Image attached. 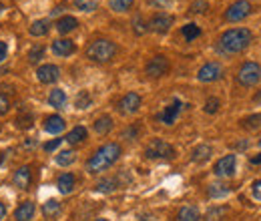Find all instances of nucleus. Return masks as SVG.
I'll list each match as a JSON object with an SVG mask.
<instances>
[{"label":"nucleus","instance_id":"f257e3e1","mask_svg":"<svg viewBox=\"0 0 261 221\" xmlns=\"http://www.w3.org/2000/svg\"><path fill=\"white\" fill-rule=\"evenodd\" d=\"M121 145L119 143H105L102 147H98L97 151L91 155V159L87 161V171L91 175H98L107 169H111L119 159H121Z\"/></svg>","mask_w":261,"mask_h":221},{"label":"nucleus","instance_id":"f03ea898","mask_svg":"<svg viewBox=\"0 0 261 221\" xmlns=\"http://www.w3.org/2000/svg\"><path fill=\"white\" fill-rule=\"evenodd\" d=\"M251 40H253V34L249 29H229L221 34L217 48L223 55H237L245 51L251 44Z\"/></svg>","mask_w":261,"mask_h":221},{"label":"nucleus","instance_id":"7ed1b4c3","mask_svg":"<svg viewBox=\"0 0 261 221\" xmlns=\"http://www.w3.org/2000/svg\"><path fill=\"white\" fill-rule=\"evenodd\" d=\"M117 55V44L109 38H97L87 46V59L93 63H111Z\"/></svg>","mask_w":261,"mask_h":221},{"label":"nucleus","instance_id":"20e7f679","mask_svg":"<svg viewBox=\"0 0 261 221\" xmlns=\"http://www.w3.org/2000/svg\"><path fill=\"white\" fill-rule=\"evenodd\" d=\"M145 157L147 159H173L175 157V147L167 143L165 139H153L145 147Z\"/></svg>","mask_w":261,"mask_h":221},{"label":"nucleus","instance_id":"39448f33","mask_svg":"<svg viewBox=\"0 0 261 221\" xmlns=\"http://www.w3.org/2000/svg\"><path fill=\"white\" fill-rule=\"evenodd\" d=\"M261 79V66L253 61H247V63L241 64L239 72H237V83L243 85V87H253L257 85Z\"/></svg>","mask_w":261,"mask_h":221},{"label":"nucleus","instance_id":"423d86ee","mask_svg":"<svg viewBox=\"0 0 261 221\" xmlns=\"http://www.w3.org/2000/svg\"><path fill=\"white\" fill-rule=\"evenodd\" d=\"M251 10H253V6H251L249 0H235L225 10V20L227 22H239V20L247 18L251 14Z\"/></svg>","mask_w":261,"mask_h":221},{"label":"nucleus","instance_id":"0eeeda50","mask_svg":"<svg viewBox=\"0 0 261 221\" xmlns=\"http://www.w3.org/2000/svg\"><path fill=\"white\" fill-rule=\"evenodd\" d=\"M169 68H171L169 59L163 55H157V57L149 59V63L145 64V75L151 77V79H161L169 72Z\"/></svg>","mask_w":261,"mask_h":221},{"label":"nucleus","instance_id":"6e6552de","mask_svg":"<svg viewBox=\"0 0 261 221\" xmlns=\"http://www.w3.org/2000/svg\"><path fill=\"white\" fill-rule=\"evenodd\" d=\"M221 77H223V66L219 63H215V61L205 63L199 68V72H197V79H199L201 83H215V81H219Z\"/></svg>","mask_w":261,"mask_h":221},{"label":"nucleus","instance_id":"1a4fd4ad","mask_svg":"<svg viewBox=\"0 0 261 221\" xmlns=\"http://www.w3.org/2000/svg\"><path fill=\"white\" fill-rule=\"evenodd\" d=\"M235 169H237V157L233 153L217 159V163L213 165V173L217 177H233L235 175Z\"/></svg>","mask_w":261,"mask_h":221},{"label":"nucleus","instance_id":"9d476101","mask_svg":"<svg viewBox=\"0 0 261 221\" xmlns=\"http://www.w3.org/2000/svg\"><path fill=\"white\" fill-rule=\"evenodd\" d=\"M173 22H175V18H173L171 14H167V12H157V14L151 16V20L147 22V27H149V31L165 34V32L171 31Z\"/></svg>","mask_w":261,"mask_h":221},{"label":"nucleus","instance_id":"9b49d317","mask_svg":"<svg viewBox=\"0 0 261 221\" xmlns=\"http://www.w3.org/2000/svg\"><path fill=\"white\" fill-rule=\"evenodd\" d=\"M61 79V68L57 64H40L36 68V81L42 85H53Z\"/></svg>","mask_w":261,"mask_h":221},{"label":"nucleus","instance_id":"f8f14e48","mask_svg":"<svg viewBox=\"0 0 261 221\" xmlns=\"http://www.w3.org/2000/svg\"><path fill=\"white\" fill-rule=\"evenodd\" d=\"M141 105H143V99H141L139 93H127V95L119 101L117 109H119L123 115H135V113L141 109Z\"/></svg>","mask_w":261,"mask_h":221},{"label":"nucleus","instance_id":"ddd939ff","mask_svg":"<svg viewBox=\"0 0 261 221\" xmlns=\"http://www.w3.org/2000/svg\"><path fill=\"white\" fill-rule=\"evenodd\" d=\"M12 183H14V187H18V189L27 191L31 185H33V171H31V167L29 165H22V167H18L16 171H14V175H12Z\"/></svg>","mask_w":261,"mask_h":221},{"label":"nucleus","instance_id":"4468645a","mask_svg":"<svg viewBox=\"0 0 261 221\" xmlns=\"http://www.w3.org/2000/svg\"><path fill=\"white\" fill-rule=\"evenodd\" d=\"M181 109H183V103H181L179 99H175L171 105H167V107L163 109V113L159 115V121H161L163 125H173V123L179 119Z\"/></svg>","mask_w":261,"mask_h":221},{"label":"nucleus","instance_id":"2eb2a0df","mask_svg":"<svg viewBox=\"0 0 261 221\" xmlns=\"http://www.w3.org/2000/svg\"><path fill=\"white\" fill-rule=\"evenodd\" d=\"M42 129H44L48 135L59 137V135L66 129V121L61 117V115H48V117L44 119V123H42Z\"/></svg>","mask_w":261,"mask_h":221},{"label":"nucleus","instance_id":"dca6fc26","mask_svg":"<svg viewBox=\"0 0 261 221\" xmlns=\"http://www.w3.org/2000/svg\"><path fill=\"white\" fill-rule=\"evenodd\" d=\"M50 48H53V53L57 55V57H70L74 51H76V44L70 40V38H57L53 44H50Z\"/></svg>","mask_w":261,"mask_h":221},{"label":"nucleus","instance_id":"f3484780","mask_svg":"<svg viewBox=\"0 0 261 221\" xmlns=\"http://www.w3.org/2000/svg\"><path fill=\"white\" fill-rule=\"evenodd\" d=\"M36 213V207H34L33 201H22L16 209H14V221H31Z\"/></svg>","mask_w":261,"mask_h":221},{"label":"nucleus","instance_id":"a211bd4d","mask_svg":"<svg viewBox=\"0 0 261 221\" xmlns=\"http://www.w3.org/2000/svg\"><path fill=\"white\" fill-rule=\"evenodd\" d=\"M74 187H76V177H74L72 173H63V175H59V179H57V189L61 191L63 195L72 193Z\"/></svg>","mask_w":261,"mask_h":221},{"label":"nucleus","instance_id":"6ab92c4d","mask_svg":"<svg viewBox=\"0 0 261 221\" xmlns=\"http://www.w3.org/2000/svg\"><path fill=\"white\" fill-rule=\"evenodd\" d=\"M76 29H79V20L74 16H70V14H65V16H61L57 20V31L61 34H68V32L76 31Z\"/></svg>","mask_w":261,"mask_h":221},{"label":"nucleus","instance_id":"aec40b11","mask_svg":"<svg viewBox=\"0 0 261 221\" xmlns=\"http://www.w3.org/2000/svg\"><path fill=\"white\" fill-rule=\"evenodd\" d=\"M87 129L85 127H72L68 133H66L65 141L66 143H70V145H81V143H85V139H87Z\"/></svg>","mask_w":261,"mask_h":221},{"label":"nucleus","instance_id":"412c9836","mask_svg":"<svg viewBox=\"0 0 261 221\" xmlns=\"http://www.w3.org/2000/svg\"><path fill=\"white\" fill-rule=\"evenodd\" d=\"M201 219V213L195 205H183L179 207L177 211V221H199Z\"/></svg>","mask_w":261,"mask_h":221},{"label":"nucleus","instance_id":"4be33fe9","mask_svg":"<svg viewBox=\"0 0 261 221\" xmlns=\"http://www.w3.org/2000/svg\"><path fill=\"white\" fill-rule=\"evenodd\" d=\"M113 127H115V123H113V117H111V115H100L97 121L93 123V129H95L97 135H107V133H111Z\"/></svg>","mask_w":261,"mask_h":221},{"label":"nucleus","instance_id":"5701e85b","mask_svg":"<svg viewBox=\"0 0 261 221\" xmlns=\"http://www.w3.org/2000/svg\"><path fill=\"white\" fill-rule=\"evenodd\" d=\"M213 155V149H211V145H197L195 149H193V153H191V161L193 163H205V161H209Z\"/></svg>","mask_w":261,"mask_h":221},{"label":"nucleus","instance_id":"b1692460","mask_svg":"<svg viewBox=\"0 0 261 221\" xmlns=\"http://www.w3.org/2000/svg\"><path fill=\"white\" fill-rule=\"evenodd\" d=\"M119 187H121L119 177H105V179H100L97 185H95V191H98V193H113V191H117Z\"/></svg>","mask_w":261,"mask_h":221},{"label":"nucleus","instance_id":"393cba45","mask_svg":"<svg viewBox=\"0 0 261 221\" xmlns=\"http://www.w3.org/2000/svg\"><path fill=\"white\" fill-rule=\"evenodd\" d=\"M46 101H48V105L50 107H55V109H63L66 105V93L63 89H53L48 96H46Z\"/></svg>","mask_w":261,"mask_h":221},{"label":"nucleus","instance_id":"a878e982","mask_svg":"<svg viewBox=\"0 0 261 221\" xmlns=\"http://www.w3.org/2000/svg\"><path fill=\"white\" fill-rule=\"evenodd\" d=\"M74 161H76V153H74L72 149H63V151H59V153L55 155V163H57L59 167H70Z\"/></svg>","mask_w":261,"mask_h":221},{"label":"nucleus","instance_id":"bb28decb","mask_svg":"<svg viewBox=\"0 0 261 221\" xmlns=\"http://www.w3.org/2000/svg\"><path fill=\"white\" fill-rule=\"evenodd\" d=\"M50 31V24H48V20H44V18H40V20H34L33 24L29 27V32H31V36L34 38H40V36H46Z\"/></svg>","mask_w":261,"mask_h":221},{"label":"nucleus","instance_id":"cd10ccee","mask_svg":"<svg viewBox=\"0 0 261 221\" xmlns=\"http://www.w3.org/2000/svg\"><path fill=\"white\" fill-rule=\"evenodd\" d=\"M229 185L225 183H211L209 187H207V195L211 197V199H223V197H227L229 195Z\"/></svg>","mask_w":261,"mask_h":221},{"label":"nucleus","instance_id":"c85d7f7f","mask_svg":"<svg viewBox=\"0 0 261 221\" xmlns=\"http://www.w3.org/2000/svg\"><path fill=\"white\" fill-rule=\"evenodd\" d=\"M42 213H44V217H57L61 213V201H57V199L44 201L42 203Z\"/></svg>","mask_w":261,"mask_h":221},{"label":"nucleus","instance_id":"c756f323","mask_svg":"<svg viewBox=\"0 0 261 221\" xmlns=\"http://www.w3.org/2000/svg\"><path fill=\"white\" fill-rule=\"evenodd\" d=\"M133 4H135V0H109L111 10H113V12H119V14L129 12L130 8H133Z\"/></svg>","mask_w":261,"mask_h":221},{"label":"nucleus","instance_id":"7c9ffc66","mask_svg":"<svg viewBox=\"0 0 261 221\" xmlns=\"http://www.w3.org/2000/svg\"><path fill=\"white\" fill-rule=\"evenodd\" d=\"M91 105H93V96H91L89 91H81V93L76 95V99H74V107H76L79 111H85V109H89Z\"/></svg>","mask_w":261,"mask_h":221},{"label":"nucleus","instance_id":"2f4dec72","mask_svg":"<svg viewBox=\"0 0 261 221\" xmlns=\"http://www.w3.org/2000/svg\"><path fill=\"white\" fill-rule=\"evenodd\" d=\"M16 127L20 129V131H29V129H33L34 127V117L33 113H20L18 117H16Z\"/></svg>","mask_w":261,"mask_h":221},{"label":"nucleus","instance_id":"473e14b6","mask_svg":"<svg viewBox=\"0 0 261 221\" xmlns=\"http://www.w3.org/2000/svg\"><path fill=\"white\" fill-rule=\"evenodd\" d=\"M181 34L185 36V40H195V38H199L201 36V29L197 27L195 22H189V24H185L183 29H181Z\"/></svg>","mask_w":261,"mask_h":221},{"label":"nucleus","instance_id":"72a5a7b5","mask_svg":"<svg viewBox=\"0 0 261 221\" xmlns=\"http://www.w3.org/2000/svg\"><path fill=\"white\" fill-rule=\"evenodd\" d=\"M72 4L81 12H95L98 8V0H72Z\"/></svg>","mask_w":261,"mask_h":221},{"label":"nucleus","instance_id":"f704fd0d","mask_svg":"<svg viewBox=\"0 0 261 221\" xmlns=\"http://www.w3.org/2000/svg\"><path fill=\"white\" fill-rule=\"evenodd\" d=\"M44 53H46V48H44L42 44H34L33 48L29 51V63H31V64H38L40 61H42Z\"/></svg>","mask_w":261,"mask_h":221},{"label":"nucleus","instance_id":"c9c22d12","mask_svg":"<svg viewBox=\"0 0 261 221\" xmlns=\"http://www.w3.org/2000/svg\"><path fill=\"white\" fill-rule=\"evenodd\" d=\"M241 127H243V129H247V131H255V129H259L261 127V113L251 115V117H245V119L241 121Z\"/></svg>","mask_w":261,"mask_h":221},{"label":"nucleus","instance_id":"e433bc0d","mask_svg":"<svg viewBox=\"0 0 261 221\" xmlns=\"http://www.w3.org/2000/svg\"><path fill=\"white\" fill-rule=\"evenodd\" d=\"M147 31H149L147 22L143 20V16H141V14H137V16L133 18V32H135L137 36H141V34H145Z\"/></svg>","mask_w":261,"mask_h":221},{"label":"nucleus","instance_id":"4c0bfd02","mask_svg":"<svg viewBox=\"0 0 261 221\" xmlns=\"http://www.w3.org/2000/svg\"><path fill=\"white\" fill-rule=\"evenodd\" d=\"M219 107H221V101H219L217 96H209V99L205 101V107H203V109H205L207 115H215V113L219 111Z\"/></svg>","mask_w":261,"mask_h":221},{"label":"nucleus","instance_id":"58836bf2","mask_svg":"<svg viewBox=\"0 0 261 221\" xmlns=\"http://www.w3.org/2000/svg\"><path fill=\"white\" fill-rule=\"evenodd\" d=\"M227 211V207H213V209H209L207 211V215H205V219L207 221H217L223 213Z\"/></svg>","mask_w":261,"mask_h":221},{"label":"nucleus","instance_id":"ea45409f","mask_svg":"<svg viewBox=\"0 0 261 221\" xmlns=\"http://www.w3.org/2000/svg\"><path fill=\"white\" fill-rule=\"evenodd\" d=\"M63 141H65V139H59V137H57V139H50V141H46V143L42 145V149H44L46 153H53V151H57V149L61 147Z\"/></svg>","mask_w":261,"mask_h":221},{"label":"nucleus","instance_id":"a19ab883","mask_svg":"<svg viewBox=\"0 0 261 221\" xmlns=\"http://www.w3.org/2000/svg\"><path fill=\"white\" fill-rule=\"evenodd\" d=\"M191 12H195V14H203L205 10H209V4L205 2V0H195L193 4H191V8H189Z\"/></svg>","mask_w":261,"mask_h":221},{"label":"nucleus","instance_id":"79ce46f5","mask_svg":"<svg viewBox=\"0 0 261 221\" xmlns=\"http://www.w3.org/2000/svg\"><path fill=\"white\" fill-rule=\"evenodd\" d=\"M147 2H149V6L159 8V10H165V8H169V6L175 4V0H147Z\"/></svg>","mask_w":261,"mask_h":221},{"label":"nucleus","instance_id":"37998d69","mask_svg":"<svg viewBox=\"0 0 261 221\" xmlns=\"http://www.w3.org/2000/svg\"><path fill=\"white\" fill-rule=\"evenodd\" d=\"M10 111V99L0 93V117H4Z\"/></svg>","mask_w":261,"mask_h":221},{"label":"nucleus","instance_id":"c03bdc74","mask_svg":"<svg viewBox=\"0 0 261 221\" xmlns=\"http://www.w3.org/2000/svg\"><path fill=\"white\" fill-rule=\"evenodd\" d=\"M251 195L255 201H261V179H257L253 185H251Z\"/></svg>","mask_w":261,"mask_h":221},{"label":"nucleus","instance_id":"a18cd8bd","mask_svg":"<svg viewBox=\"0 0 261 221\" xmlns=\"http://www.w3.org/2000/svg\"><path fill=\"white\" fill-rule=\"evenodd\" d=\"M8 51H10V48H8V42L0 40V64L8 59Z\"/></svg>","mask_w":261,"mask_h":221},{"label":"nucleus","instance_id":"49530a36","mask_svg":"<svg viewBox=\"0 0 261 221\" xmlns=\"http://www.w3.org/2000/svg\"><path fill=\"white\" fill-rule=\"evenodd\" d=\"M137 135H139V129H137V127H130V129H127V131L123 133V137H127V139H130V141L137 139Z\"/></svg>","mask_w":261,"mask_h":221},{"label":"nucleus","instance_id":"de8ad7c7","mask_svg":"<svg viewBox=\"0 0 261 221\" xmlns=\"http://www.w3.org/2000/svg\"><path fill=\"white\" fill-rule=\"evenodd\" d=\"M4 217H6V205L0 201V221L4 219Z\"/></svg>","mask_w":261,"mask_h":221},{"label":"nucleus","instance_id":"09e8293b","mask_svg":"<svg viewBox=\"0 0 261 221\" xmlns=\"http://www.w3.org/2000/svg\"><path fill=\"white\" fill-rule=\"evenodd\" d=\"M249 163H251V165H259V163H261V155H257V157H251V159H249Z\"/></svg>","mask_w":261,"mask_h":221},{"label":"nucleus","instance_id":"8fccbe9b","mask_svg":"<svg viewBox=\"0 0 261 221\" xmlns=\"http://www.w3.org/2000/svg\"><path fill=\"white\" fill-rule=\"evenodd\" d=\"M253 103H259V105H261V89L255 93V96H253Z\"/></svg>","mask_w":261,"mask_h":221},{"label":"nucleus","instance_id":"3c124183","mask_svg":"<svg viewBox=\"0 0 261 221\" xmlns=\"http://www.w3.org/2000/svg\"><path fill=\"white\" fill-rule=\"evenodd\" d=\"M2 163H4V153H0V167H2Z\"/></svg>","mask_w":261,"mask_h":221},{"label":"nucleus","instance_id":"603ef678","mask_svg":"<svg viewBox=\"0 0 261 221\" xmlns=\"http://www.w3.org/2000/svg\"><path fill=\"white\" fill-rule=\"evenodd\" d=\"M2 12H4V4L0 2V14H2Z\"/></svg>","mask_w":261,"mask_h":221},{"label":"nucleus","instance_id":"864d4df0","mask_svg":"<svg viewBox=\"0 0 261 221\" xmlns=\"http://www.w3.org/2000/svg\"><path fill=\"white\" fill-rule=\"evenodd\" d=\"M93 221H109V219H105V217H97V219H93Z\"/></svg>","mask_w":261,"mask_h":221},{"label":"nucleus","instance_id":"5fc2aeb1","mask_svg":"<svg viewBox=\"0 0 261 221\" xmlns=\"http://www.w3.org/2000/svg\"><path fill=\"white\" fill-rule=\"evenodd\" d=\"M257 145H259V149H261V139H259V143H257Z\"/></svg>","mask_w":261,"mask_h":221}]
</instances>
